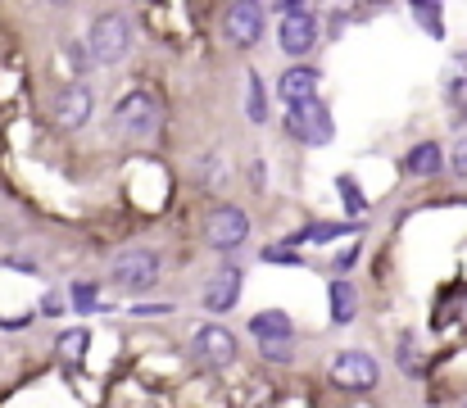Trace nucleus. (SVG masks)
Returning a JSON list of instances; mask_svg holds the SVG:
<instances>
[{
  "mask_svg": "<svg viewBox=\"0 0 467 408\" xmlns=\"http://www.w3.org/2000/svg\"><path fill=\"white\" fill-rule=\"evenodd\" d=\"M128 46H132V18L119 14V9L100 14L87 32V50L96 55V64H119L128 55Z\"/></svg>",
  "mask_w": 467,
  "mask_h": 408,
  "instance_id": "f257e3e1",
  "label": "nucleus"
},
{
  "mask_svg": "<svg viewBox=\"0 0 467 408\" xmlns=\"http://www.w3.org/2000/svg\"><path fill=\"white\" fill-rule=\"evenodd\" d=\"M159 123H163V114H159V100L150 91H128L114 105V128L132 141H150L159 132Z\"/></svg>",
  "mask_w": 467,
  "mask_h": 408,
  "instance_id": "f03ea898",
  "label": "nucleus"
},
{
  "mask_svg": "<svg viewBox=\"0 0 467 408\" xmlns=\"http://www.w3.org/2000/svg\"><path fill=\"white\" fill-rule=\"evenodd\" d=\"M331 382L345 386V391H372L381 382V363L363 350H340L331 359Z\"/></svg>",
  "mask_w": 467,
  "mask_h": 408,
  "instance_id": "7ed1b4c3",
  "label": "nucleus"
},
{
  "mask_svg": "<svg viewBox=\"0 0 467 408\" xmlns=\"http://www.w3.org/2000/svg\"><path fill=\"white\" fill-rule=\"evenodd\" d=\"M223 37H227V46L250 50L264 37V5L259 0H236L227 9V18H223Z\"/></svg>",
  "mask_w": 467,
  "mask_h": 408,
  "instance_id": "20e7f679",
  "label": "nucleus"
},
{
  "mask_svg": "<svg viewBox=\"0 0 467 408\" xmlns=\"http://www.w3.org/2000/svg\"><path fill=\"white\" fill-rule=\"evenodd\" d=\"M245 236H250V218H245V209H236V204L213 209L209 223H204V241H209L213 250H236V246H245Z\"/></svg>",
  "mask_w": 467,
  "mask_h": 408,
  "instance_id": "39448f33",
  "label": "nucleus"
},
{
  "mask_svg": "<svg viewBox=\"0 0 467 408\" xmlns=\"http://www.w3.org/2000/svg\"><path fill=\"white\" fill-rule=\"evenodd\" d=\"M286 128H291V136H300L305 145H327V141H331V132H336V123H331V114H327V105H322V100L291 105Z\"/></svg>",
  "mask_w": 467,
  "mask_h": 408,
  "instance_id": "423d86ee",
  "label": "nucleus"
},
{
  "mask_svg": "<svg viewBox=\"0 0 467 408\" xmlns=\"http://www.w3.org/2000/svg\"><path fill=\"white\" fill-rule=\"evenodd\" d=\"M155 281H159L155 250H128V255L114 264V286H123V290H150Z\"/></svg>",
  "mask_w": 467,
  "mask_h": 408,
  "instance_id": "0eeeda50",
  "label": "nucleus"
},
{
  "mask_svg": "<svg viewBox=\"0 0 467 408\" xmlns=\"http://www.w3.org/2000/svg\"><path fill=\"white\" fill-rule=\"evenodd\" d=\"M191 354L209 368H227L236 359V336L227 327H200L195 340H191Z\"/></svg>",
  "mask_w": 467,
  "mask_h": 408,
  "instance_id": "6e6552de",
  "label": "nucleus"
},
{
  "mask_svg": "<svg viewBox=\"0 0 467 408\" xmlns=\"http://www.w3.org/2000/svg\"><path fill=\"white\" fill-rule=\"evenodd\" d=\"M91 110H96V96H91V87H82V82L64 87L59 100H55V119H59V128H68V132L87 128V123H91Z\"/></svg>",
  "mask_w": 467,
  "mask_h": 408,
  "instance_id": "1a4fd4ad",
  "label": "nucleus"
},
{
  "mask_svg": "<svg viewBox=\"0 0 467 408\" xmlns=\"http://www.w3.org/2000/svg\"><path fill=\"white\" fill-rule=\"evenodd\" d=\"M277 41H282L286 55H309L313 41H317V23H313V14H305V9H300V14H286Z\"/></svg>",
  "mask_w": 467,
  "mask_h": 408,
  "instance_id": "9d476101",
  "label": "nucleus"
},
{
  "mask_svg": "<svg viewBox=\"0 0 467 408\" xmlns=\"http://www.w3.org/2000/svg\"><path fill=\"white\" fill-rule=\"evenodd\" d=\"M317 68H305V64H296V68H286L282 73V82H277V91H282V100L286 105H305V100H317Z\"/></svg>",
  "mask_w": 467,
  "mask_h": 408,
  "instance_id": "9b49d317",
  "label": "nucleus"
},
{
  "mask_svg": "<svg viewBox=\"0 0 467 408\" xmlns=\"http://www.w3.org/2000/svg\"><path fill=\"white\" fill-rule=\"evenodd\" d=\"M236 299H241V272L236 268H223L204 286V309H209V313H227Z\"/></svg>",
  "mask_w": 467,
  "mask_h": 408,
  "instance_id": "f8f14e48",
  "label": "nucleus"
},
{
  "mask_svg": "<svg viewBox=\"0 0 467 408\" xmlns=\"http://www.w3.org/2000/svg\"><path fill=\"white\" fill-rule=\"evenodd\" d=\"M250 331L259 336V345H286L291 340V318L282 309H264L250 318Z\"/></svg>",
  "mask_w": 467,
  "mask_h": 408,
  "instance_id": "ddd939ff",
  "label": "nucleus"
},
{
  "mask_svg": "<svg viewBox=\"0 0 467 408\" xmlns=\"http://www.w3.org/2000/svg\"><path fill=\"white\" fill-rule=\"evenodd\" d=\"M441 163H445V150H441L436 141L413 145V150H409V159H404V168H409L413 177H431V173H441Z\"/></svg>",
  "mask_w": 467,
  "mask_h": 408,
  "instance_id": "4468645a",
  "label": "nucleus"
},
{
  "mask_svg": "<svg viewBox=\"0 0 467 408\" xmlns=\"http://www.w3.org/2000/svg\"><path fill=\"white\" fill-rule=\"evenodd\" d=\"M87 345H91V331H87V327H73V331H64V336L55 340V350H59L64 363H82Z\"/></svg>",
  "mask_w": 467,
  "mask_h": 408,
  "instance_id": "2eb2a0df",
  "label": "nucleus"
},
{
  "mask_svg": "<svg viewBox=\"0 0 467 408\" xmlns=\"http://www.w3.org/2000/svg\"><path fill=\"white\" fill-rule=\"evenodd\" d=\"M354 309H358L354 286H349V281H331V318H336V322H349Z\"/></svg>",
  "mask_w": 467,
  "mask_h": 408,
  "instance_id": "dca6fc26",
  "label": "nucleus"
},
{
  "mask_svg": "<svg viewBox=\"0 0 467 408\" xmlns=\"http://www.w3.org/2000/svg\"><path fill=\"white\" fill-rule=\"evenodd\" d=\"M245 114L250 123H268V91H264V78L250 73V100H245Z\"/></svg>",
  "mask_w": 467,
  "mask_h": 408,
  "instance_id": "f3484780",
  "label": "nucleus"
},
{
  "mask_svg": "<svg viewBox=\"0 0 467 408\" xmlns=\"http://www.w3.org/2000/svg\"><path fill=\"white\" fill-rule=\"evenodd\" d=\"M445 96H450V105L467 119V68L463 64H459V68H450V78H445Z\"/></svg>",
  "mask_w": 467,
  "mask_h": 408,
  "instance_id": "a211bd4d",
  "label": "nucleus"
},
{
  "mask_svg": "<svg viewBox=\"0 0 467 408\" xmlns=\"http://www.w3.org/2000/svg\"><path fill=\"white\" fill-rule=\"evenodd\" d=\"M413 5V14L422 18V27L431 32V37H445V23H441V9H436V0H409Z\"/></svg>",
  "mask_w": 467,
  "mask_h": 408,
  "instance_id": "6ab92c4d",
  "label": "nucleus"
},
{
  "mask_svg": "<svg viewBox=\"0 0 467 408\" xmlns=\"http://www.w3.org/2000/svg\"><path fill=\"white\" fill-rule=\"evenodd\" d=\"M96 304H100L96 286H91V281H78V286H73V309H78V313H91Z\"/></svg>",
  "mask_w": 467,
  "mask_h": 408,
  "instance_id": "aec40b11",
  "label": "nucleus"
},
{
  "mask_svg": "<svg viewBox=\"0 0 467 408\" xmlns=\"http://www.w3.org/2000/svg\"><path fill=\"white\" fill-rule=\"evenodd\" d=\"M400 368H404V372H413V377L422 372V359H418V345H413V336H404V340H400Z\"/></svg>",
  "mask_w": 467,
  "mask_h": 408,
  "instance_id": "412c9836",
  "label": "nucleus"
},
{
  "mask_svg": "<svg viewBox=\"0 0 467 408\" xmlns=\"http://www.w3.org/2000/svg\"><path fill=\"white\" fill-rule=\"evenodd\" d=\"M264 264H305V255H296L291 246H273L264 250Z\"/></svg>",
  "mask_w": 467,
  "mask_h": 408,
  "instance_id": "4be33fe9",
  "label": "nucleus"
},
{
  "mask_svg": "<svg viewBox=\"0 0 467 408\" xmlns=\"http://www.w3.org/2000/svg\"><path fill=\"white\" fill-rule=\"evenodd\" d=\"M345 232H354V223H336V227H309V232H305V241H331V236H345Z\"/></svg>",
  "mask_w": 467,
  "mask_h": 408,
  "instance_id": "5701e85b",
  "label": "nucleus"
},
{
  "mask_svg": "<svg viewBox=\"0 0 467 408\" xmlns=\"http://www.w3.org/2000/svg\"><path fill=\"white\" fill-rule=\"evenodd\" d=\"M450 163H454V173H459V177H467V136H459V141H454V154H450Z\"/></svg>",
  "mask_w": 467,
  "mask_h": 408,
  "instance_id": "b1692460",
  "label": "nucleus"
},
{
  "mask_svg": "<svg viewBox=\"0 0 467 408\" xmlns=\"http://www.w3.org/2000/svg\"><path fill=\"white\" fill-rule=\"evenodd\" d=\"M336 186L345 191V204H349V209H358V204H363V200H358V191H354V177H336Z\"/></svg>",
  "mask_w": 467,
  "mask_h": 408,
  "instance_id": "393cba45",
  "label": "nucleus"
},
{
  "mask_svg": "<svg viewBox=\"0 0 467 408\" xmlns=\"http://www.w3.org/2000/svg\"><path fill=\"white\" fill-rule=\"evenodd\" d=\"M50 5H68V0H50Z\"/></svg>",
  "mask_w": 467,
  "mask_h": 408,
  "instance_id": "a878e982",
  "label": "nucleus"
}]
</instances>
